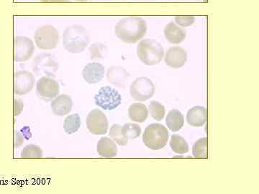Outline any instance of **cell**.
<instances>
[{
  "label": "cell",
  "mask_w": 259,
  "mask_h": 194,
  "mask_svg": "<svg viewBox=\"0 0 259 194\" xmlns=\"http://www.w3.org/2000/svg\"><path fill=\"white\" fill-rule=\"evenodd\" d=\"M130 119L134 122L143 123L148 118V110L144 104L134 103L128 109Z\"/></svg>",
  "instance_id": "20"
},
{
  "label": "cell",
  "mask_w": 259,
  "mask_h": 194,
  "mask_svg": "<svg viewBox=\"0 0 259 194\" xmlns=\"http://www.w3.org/2000/svg\"><path fill=\"white\" fill-rule=\"evenodd\" d=\"M78 2H88L89 0H76Z\"/></svg>",
  "instance_id": "33"
},
{
  "label": "cell",
  "mask_w": 259,
  "mask_h": 194,
  "mask_svg": "<svg viewBox=\"0 0 259 194\" xmlns=\"http://www.w3.org/2000/svg\"><path fill=\"white\" fill-rule=\"evenodd\" d=\"M175 22L180 26L189 27L193 25L195 18L193 16H177L175 17Z\"/></svg>",
  "instance_id": "30"
},
{
  "label": "cell",
  "mask_w": 259,
  "mask_h": 194,
  "mask_svg": "<svg viewBox=\"0 0 259 194\" xmlns=\"http://www.w3.org/2000/svg\"><path fill=\"white\" fill-rule=\"evenodd\" d=\"M24 108V102L20 99L15 98L14 100V116L17 117L23 112Z\"/></svg>",
  "instance_id": "31"
},
{
  "label": "cell",
  "mask_w": 259,
  "mask_h": 194,
  "mask_svg": "<svg viewBox=\"0 0 259 194\" xmlns=\"http://www.w3.org/2000/svg\"><path fill=\"white\" fill-rule=\"evenodd\" d=\"M81 118L79 114H72L68 116L64 120V129L68 134H74L77 132L81 127Z\"/></svg>",
  "instance_id": "22"
},
{
  "label": "cell",
  "mask_w": 259,
  "mask_h": 194,
  "mask_svg": "<svg viewBox=\"0 0 259 194\" xmlns=\"http://www.w3.org/2000/svg\"><path fill=\"white\" fill-rule=\"evenodd\" d=\"M34 39L38 48L50 51L57 47L60 35L57 29L52 25H44L37 29Z\"/></svg>",
  "instance_id": "6"
},
{
  "label": "cell",
  "mask_w": 259,
  "mask_h": 194,
  "mask_svg": "<svg viewBox=\"0 0 259 194\" xmlns=\"http://www.w3.org/2000/svg\"><path fill=\"white\" fill-rule=\"evenodd\" d=\"M168 136L169 134L166 127L161 124H151L145 129L143 142L146 147L157 151L166 146Z\"/></svg>",
  "instance_id": "4"
},
{
  "label": "cell",
  "mask_w": 259,
  "mask_h": 194,
  "mask_svg": "<svg viewBox=\"0 0 259 194\" xmlns=\"http://www.w3.org/2000/svg\"><path fill=\"white\" fill-rule=\"evenodd\" d=\"M73 102L71 96L67 94L57 96L51 104L53 113L56 116L63 117L69 114L72 110Z\"/></svg>",
  "instance_id": "16"
},
{
  "label": "cell",
  "mask_w": 259,
  "mask_h": 194,
  "mask_svg": "<svg viewBox=\"0 0 259 194\" xmlns=\"http://www.w3.org/2000/svg\"><path fill=\"white\" fill-rule=\"evenodd\" d=\"M89 51L90 54V59L92 60L103 59L107 55V47L101 42H95L89 47Z\"/></svg>",
  "instance_id": "24"
},
{
  "label": "cell",
  "mask_w": 259,
  "mask_h": 194,
  "mask_svg": "<svg viewBox=\"0 0 259 194\" xmlns=\"http://www.w3.org/2000/svg\"><path fill=\"white\" fill-rule=\"evenodd\" d=\"M97 151L102 157L114 158L117 156V148L115 142L112 139L103 137L97 142Z\"/></svg>",
  "instance_id": "19"
},
{
  "label": "cell",
  "mask_w": 259,
  "mask_h": 194,
  "mask_svg": "<svg viewBox=\"0 0 259 194\" xmlns=\"http://www.w3.org/2000/svg\"><path fill=\"white\" fill-rule=\"evenodd\" d=\"M95 104L105 110H113L120 106L122 96L120 93L110 86H104L95 96Z\"/></svg>",
  "instance_id": "7"
},
{
  "label": "cell",
  "mask_w": 259,
  "mask_h": 194,
  "mask_svg": "<svg viewBox=\"0 0 259 194\" xmlns=\"http://www.w3.org/2000/svg\"><path fill=\"white\" fill-rule=\"evenodd\" d=\"M59 68V61L51 54L44 53L38 54L32 61V71L37 76L55 77Z\"/></svg>",
  "instance_id": "5"
},
{
  "label": "cell",
  "mask_w": 259,
  "mask_h": 194,
  "mask_svg": "<svg viewBox=\"0 0 259 194\" xmlns=\"http://www.w3.org/2000/svg\"><path fill=\"white\" fill-rule=\"evenodd\" d=\"M150 114L154 120L161 121L165 116V107L158 102L152 101L149 104Z\"/></svg>",
  "instance_id": "29"
},
{
  "label": "cell",
  "mask_w": 259,
  "mask_h": 194,
  "mask_svg": "<svg viewBox=\"0 0 259 194\" xmlns=\"http://www.w3.org/2000/svg\"><path fill=\"white\" fill-rule=\"evenodd\" d=\"M35 52V45L31 39L25 36H16L14 39V60L25 62L31 59Z\"/></svg>",
  "instance_id": "11"
},
{
  "label": "cell",
  "mask_w": 259,
  "mask_h": 194,
  "mask_svg": "<svg viewBox=\"0 0 259 194\" xmlns=\"http://www.w3.org/2000/svg\"><path fill=\"white\" fill-rule=\"evenodd\" d=\"M166 123L170 130L172 132H177L183 127L185 118L179 110H171L167 115Z\"/></svg>",
  "instance_id": "21"
},
{
  "label": "cell",
  "mask_w": 259,
  "mask_h": 194,
  "mask_svg": "<svg viewBox=\"0 0 259 194\" xmlns=\"http://www.w3.org/2000/svg\"><path fill=\"white\" fill-rule=\"evenodd\" d=\"M164 61L165 64L172 69H180L187 63V52L185 49L181 47H170L167 51Z\"/></svg>",
  "instance_id": "13"
},
{
  "label": "cell",
  "mask_w": 259,
  "mask_h": 194,
  "mask_svg": "<svg viewBox=\"0 0 259 194\" xmlns=\"http://www.w3.org/2000/svg\"><path fill=\"white\" fill-rule=\"evenodd\" d=\"M154 92V84L151 79L146 77L138 78L130 87V93L136 101H147L153 96Z\"/></svg>",
  "instance_id": "8"
},
{
  "label": "cell",
  "mask_w": 259,
  "mask_h": 194,
  "mask_svg": "<svg viewBox=\"0 0 259 194\" xmlns=\"http://www.w3.org/2000/svg\"><path fill=\"white\" fill-rule=\"evenodd\" d=\"M192 154L196 158H207V137L200 138L194 143L193 148H192Z\"/></svg>",
  "instance_id": "25"
},
{
  "label": "cell",
  "mask_w": 259,
  "mask_h": 194,
  "mask_svg": "<svg viewBox=\"0 0 259 194\" xmlns=\"http://www.w3.org/2000/svg\"><path fill=\"white\" fill-rule=\"evenodd\" d=\"M87 127L92 134L102 135L108 130V120L104 112L98 109L92 110L86 120Z\"/></svg>",
  "instance_id": "9"
},
{
  "label": "cell",
  "mask_w": 259,
  "mask_h": 194,
  "mask_svg": "<svg viewBox=\"0 0 259 194\" xmlns=\"http://www.w3.org/2000/svg\"><path fill=\"white\" fill-rule=\"evenodd\" d=\"M170 146L174 152L178 154H185L189 152L188 143L183 137L178 134H173L170 140Z\"/></svg>",
  "instance_id": "23"
},
{
  "label": "cell",
  "mask_w": 259,
  "mask_h": 194,
  "mask_svg": "<svg viewBox=\"0 0 259 194\" xmlns=\"http://www.w3.org/2000/svg\"><path fill=\"white\" fill-rule=\"evenodd\" d=\"M41 3H66L67 0H40Z\"/></svg>",
  "instance_id": "32"
},
{
  "label": "cell",
  "mask_w": 259,
  "mask_h": 194,
  "mask_svg": "<svg viewBox=\"0 0 259 194\" xmlns=\"http://www.w3.org/2000/svg\"><path fill=\"white\" fill-rule=\"evenodd\" d=\"M122 132L127 139H134L141 135V128L137 124L127 123L122 127Z\"/></svg>",
  "instance_id": "26"
},
{
  "label": "cell",
  "mask_w": 259,
  "mask_h": 194,
  "mask_svg": "<svg viewBox=\"0 0 259 194\" xmlns=\"http://www.w3.org/2000/svg\"><path fill=\"white\" fill-rule=\"evenodd\" d=\"M116 36L125 43H136L144 37L147 32V24L139 17L122 19L115 25Z\"/></svg>",
  "instance_id": "1"
},
{
  "label": "cell",
  "mask_w": 259,
  "mask_h": 194,
  "mask_svg": "<svg viewBox=\"0 0 259 194\" xmlns=\"http://www.w3.org/2000/svg\"><path fill=\"white\" fill-rule=\"evenodd\" d=\"M129 77L128 72L121 66H111L107 71V81L117 87H125Z\"/></svg>",
  "instance_id": "14"
},
{
  "label": "cell",
  "mask_w": 259,
  "mask_h": 194,
  "mask_svg": "<svg viewBox=\"0 0 259 194\" xmlns=\"http://www.w3.org/2000/svg\"><path fill=\"white\" fill-rule=\"evenodd\" d=\"M105 75V67L99 63H90L84 66L82 71L83 79L88 83L100 82Z\"/></svg>",
  "instance_id": "15"
},
{
  "label": "cell",
  "mask_w": 259,
  "mask_h": 194,
  "mask_svg": "<svg viewBox=\"0 0 259 194\" xmlns=\"http://www.w3.org/2000/svg\"><path fill=\"white\" fill-rule=\"evenodd\" d=\"M35 76L28 71H18L14 74V93L18 96L28 94L35 86Z\"/></svg>",
  "instance_id": "12"
},
{
  "label": "cell",
  "mask_w": 259,
  "mask_h": 194,
  "mask_svg": "<svg viewBox=\"0 0 259 194\" xmlns=\"http://www.w3.org/2000/svg\"><path fill=\"white\" fill-rule=\"evenodd\" d=\"M137 55L140 61L146 66L158 64L164 56V50L159 42L151 39H145L139 42Z\"/></svg>",
  "instance_id": "3"
},
{
  "label": "cell",
  "mask_w": 259,
  "mask_h": 194,
  "mask_svg": "<svg viewBox=\"0 0 259 194\" xmlns=\"http://www.w3.org/2000/svg\"><path fill=\"white\" fill-rule=\"evenodd\" d=\"M110 136L119 146H126L128 142V139H126L122 134V127L118 124H114L112 125L110 130Z\"/></svg>",
  "instance_id": "27"
},
{
  "label": "cell",
  "mask_w": 259,
  "mask_h": 194,
  "mask_svg": "<svg viewBox=\"0 0 259 194\" xmlns=\"http://www.w3.org/2000/svg\"><path fill=\"white\" fill-rule=\"evenodd\" d=\"M22 158H41L42 151L41 148L35 144H30L25 146L21 152Z\"/></svg>",
  "instance_id": "28"
},
{
  "label": "cell",
  "mask_w": 259,
  "mask_h": 194,
  "mask_svg": "<svg viewBox=\"0 0 259 194\" xmlns=\"http://www.w3.org/2000/svg\"><path fill=\"white\" fill-rule=\"evenodd\" d=\"M90 41L89 32L81 25H71L63 34V45L71 54H81L88 46Z\"/></svg>",
  "instance_id": "2"
},
{
  "label": "cell",
  "mask_w": 259,
  "mask_h": 194,
  "mask_svg": "<svg viewBox=\"0 0 259 194\" xmlns=\"http://www.w3.org/2000/svg\"><path fill=\"white\" fill-rule=\"evenodd\" d=\"M60 86L56 80L48 76H42L36 84L37 96L45 101H51L59 94Z\"/></svg>",
  "instance_id": "10"
},
{
  "label": "cell",
  "mask_w": 259,
  "mask_h": 194,
  "mask_svg": "<svg viewBox=\"0 0 259 194\" xmlns=\"http://www.w3.org/2000/svg\"><path fill=\"white\" fill-rule=\"evenodd\" d=\"M207 120V111L204 107L197 106L187 112V121L192 127H202Z\"/></svg>",
  "instance_id": "18"
},
{
  "label": "cell",
  "mask_w": 259,
  "mask_h": 194,
  "mask_svg": "<svg viewBox=\"0 0 259 194\" xmlns=\"http://www.w3.org/2000/svg\"><path fill=\"white\" fill-rule=\"evenodd\" d=\"M164 35L166 40L171 43L180 44L185 40L187 32L185 29L171 22L165 27Z\"/></svg>",
  "instance_id": "17"
}]
</instances>
